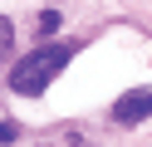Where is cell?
Returning a JSON list of instances; mask_svg holds the SVG:
<instances>
[{
    "instance_id": "obj_5",
    "label": "cell",
    "mask_w": 152,
    "mask_h": 147,
    "mask_svg": "<svg viewBox=\"0 0 152 147\" xmlns=\"http://www.w3.org/2000/svg\"><path fill=\"white\" fill-rule=\"evenodd\" d=\"M15 137H20V127H15L10 118H0V142H15Z\"/></svg>"
},
{
    "instance_id": "obj_3",
    "label": "cell",
    "mask_w": 152,
    "mask_h": 147,
    "mask_svg": "<svg viewBox=\"0 0 152 147\" xmlns=\"http://www.w3.org/2000/svg\"><path fill=\"white\" fill-rule=\"evenodd\" d=\"M10 49H15V25L0 15V59H10Z\"/></svg>"
},
{
    "instance_id": "obj_4",
    "label": "cell",
    "mask_w": 152,
    "mask_h": 147,
    "mask_svg": "<svg viewBox=\"0 0 152 147\" xmlns=\"http://www.w3.org/2000/svg\"><path fill=\"white\" fill-rule=\"evenodd\" d=\"M54 29H59V10H44L39 15V34H54Z\"/></svg>"
},
{
    "instance_id": "obj_1",
    "label": "cell",
    "mask_w": 152,
    "mask_h": 147,
    "mask_svg": "<svg viewBox=\"0 0 152 147\" xmlns=\"http://www.w3.org/2000/svg\"><path fill=\"white\" fill-rule=\"evenodd\" d=\"M74 49L79 44H44V49H34V54H25L20 64L10 69V88L20 98H39L44 88L64 74V64L74 59Z\"/></svg>"
},
{
    "instance_id": "obj_2",
    "label": "cell",
    "mask_w": 152,
    "mask_h": 147,
    "mask_svg": "<svg viewBox=\"0 0 152 147\" xmlns=\"http://www.w3.org/2000/svg\"><path fill=\"white\" fill-rule=\"evenodd\" d=\"M142 118H152V93L147 88L142 93H123L113 103V123H142Z\"/></svg>"
}]
</instances>
